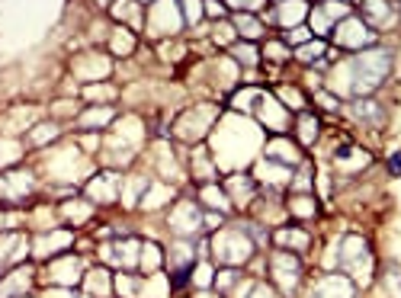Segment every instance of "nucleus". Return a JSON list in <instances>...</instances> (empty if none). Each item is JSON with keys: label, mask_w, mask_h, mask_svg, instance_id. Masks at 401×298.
<instances>
[{"label": "nucleus", "mask_w": 401, "mask_h": 298, "mask_svg": "<svg viewBox=\"0 0 401 298\" xmlns=\"http://www.w3.org/2000/svg\"><path fill=\"white\" fill-rule=\"evenodd\" d=\"M340 71L347 74L340 93H350L353 100H366V97H373V90L385 81L388 71H392V52L373 45V49L360 52L353 61H347Z\"/></svg>", "instance_id": "f257e3e1"}, {"label": "nucleus", "mask_w": 401, "mask_h": 298, "mask_svg": "<svg viewBox=\"0 0 401 298\" xmlns=\"http://www.w3.org/2000/svg\"><path fill=\"white\" fill-rule=\"evenodd\" d=\"M257 244L250 241L248 234H244L241 228H221L219 234H215L212 241V250H215V257L221 260V263H228V266H241L250 260V254H254Z\"/></svg>", "instance_id": "f03ea898"}, {"label": "nucleus", "mask_w": 401, "mask_h": 298, "mask_svg": "<svg viewBox=\"0 0 401 298\" xmlns=\"http://www.w3.org/2000/svg\"><path fill=\"white\" fill-rule=\"evenodd\" d=\"M334 42H337L340 49H350V52H356V55H360V52L373 49L376 32L360 20V16H347L344 23H337V26H334Z\"/></svg>", "instance_id": "7ed1b4c3"}, {"label": "nucleus", "mask_w": 401, "mask_h": 298, "mask_svg": "<svg viewBox=\"0 0 401 298\" xmlns=\"http://www.w3.org/2000/svg\"><path fill=\"white\" fill-rule=\"evenodd\" d=\"M270 270H273V276H277L279 292H286V295H292V292L298 289V282H302V263H298L296 254L277 250L270 260Z\"/></svg>", "instance_id": "20e7f679"}, {"label": "nucleus", "mask_w": 401, "mask_h": 298, "mask_svg": "<svg viewBox=\"0 0 401 298\" xmlns=\"http://www.w3.org/2000/svg\"><path fill=\"white\" fill-rule=\"evenodd\" d=\"M337 247H340V270L363 273V276H366L369 266H373V257H369L366 241H363V237H356V234H350V237H344Z\"/></svg>", "instance_id": "39448f33"}, {"label": "nucleus", "mask_w": 401, "mask_h": 298, "mask_svg": "<svg viewBox=\"0 0 401 298\" xmlns=\"http://www.w3.org/2000/svg\"><path fill=\"white\" fill-rule=\"evenodd\" d=\"M100 260L119 266V270H135L141 260V244L139 241H110L100 247Z\"/></svg>", "instance_id": "423d86ee"}, {"label": "nucleus", "mask_w": 401, "mask_h": 298, "mask_svg": "<svg viewBox=\"0 0 401 298\" xmlns=\"http://www.w3.org/2000/svg\"><path fill=\"white\" fill-rule=\"evenodd\" d=\"M250 112H254L267 129H279V132H283L286 125H289V109H286V106L279 103V97H273V93H260Z\"/></svg>", "instance_id": "0eeeda50"}, {"label": "nucleus", "mask_w": 401, "mask_h": 298, "mask_svg": "<svg viewBox=\"0 0 401 298\" xmlns=\"http://www.w3.org/2000/svg\"><path fill=\"white\" fill-rule=\"evenodd\" d=\"M170 228L177 231V234H199V231H202L199 205L190 202V199H180V202H177V208L170 212Z\"/></svg>", "instance_id": "6e6552de"}, {"label": "nucleus", "mask_w": 401, "mask_h": 298, "mask_svg": "<svg viewBox=\"0 0 401 298\" xmlns=\"http://www.w3.org/2000/svg\"><path fill=\"white\" fill-rule=\"evenodd\" d=\"M308 298H356V285L347 276H340V273H331L311 289Z\"/></svg>", "instance_id": "1a4fd4ad"}, {"label": "nucleus", "mask_w": 401, "mask_h": 298, "mask_svg": "<svg viewBox=\"0 0 401 298\" xmlns=\"http://www.w3.org/2000/svg\"><path fill=\"white\" fill-rule=\"evenodd\" d=\"M119 174H112V170H103L100 177H93L91 186H87V196H91V202H100V205H110V202L119 199Z\"/></svg>", "instance_id": "9d476101"}, {"label": "nucleus", "mask_w": 401, "mask_h": 298, "mask_svg": "<svg viewBox=\"0 0 401 298\" xmlns=\"http://www.w3.org/2000/svg\"><path fill=\"white\" fill-rule=\"evenodd\" d=\"M33 186H35V180H33V174H26V170H10V174L0 177V189H4L0 196L16 199V202L29 199V196H33Z\"/></svg>", "instance_id": "9b49d317"}, {"label": "nucleus", "mask_w": 401, "mask_h": 298, "mask_svg": "<svg viewBox=\"0 0 401 298\" xmlns=\"http://www.w3.org/2000/svg\"><path fill=\"white\" fill-rule=\"evenodd\" d=\"M254 189H257V180L250 174H231L225 180V193L235 205H250L254 202Z\"/></svg>", "instance_id": "f8f14e48"}, {"label": "nucleus", "mask_w": 401, "mask_h": 298, "mask_svg": "<svg viewBox=\"0 0 401 298\" xmlns=\"http://www.w3.org/2000/svg\"><path fill=\"white\" fill-rule=\"evenodd\" d=\"M273 244H277V250H286V254H305V250L311 247V237L305 228H279L277 234H273Z\"/></svg>", "instance_id": "ddd939ff"}, {"label": "nucleus", "mask_w": 401, "mask_h": 298, "mask_svg": "<svg viewBox=\"0 0 401 298\" xmlns=\"http://www.w3.org/2000/svg\"><path fill=\"white\" fill-rule=\"evenodd\" d=\"M26 250H29V241L20 231L0 234V263H20V260L26 257Z\"/></svg>", "instance_id": "4468645a"}, {"label": "nucleus", "mask_w": 401, "mask_h": 298, "mask_svg": "<svg viewBox=\"0 0 401 298\" xmlns=\"http://www.w3.org/2000/svg\"><path fill=\"white\" fill-rule=\"evenodd\" d=\"M71 241H74V234L71 231H52V234L39 237L33 247L35 257H55V254H64V250L71 247Z\"/></svg>", "instance_id": "2eb2a0df"}, {"label": "nucleus", "mask_w": 401, "mask_h": 298, "mask_svg": "<svg viewBox=\"0 0 401 298\" xmlns=\"http://www.w3.org/2000/svg\"><path fill=\"white\" fill-rule=\"evenodd\" d=\"M369 160H373V157H369L363 148H356V145H340L337 151H334V164L344 167V170H363Z\"/></svg>", "instance_id": "dca6fc26"}, {"label": "nucleus", "mask_w": 401, "mask_h": 298, "mask_svg": "<svg viewBox=\"0 0 401 298\" xmlns=\"http://www.w3.org/2000/svg\"><path fill=\"white\" fill-rule=\"evenodd\" d=\"M267 157L270 160H279L283 167H298V148L289 145V138H273L270 145H267Z\"/></svg>", "instance_id": "f3484780"}, {"label": "nucleus", "mask_w": 401, "mask_h": 298, "mask_svg": "<svg viewBox=\"0 0 401 298\" xmlns=\"http://www.w3.org/2000/svg\"><path fill=\"white\" fill-rule=\"evenodd\" d=\"M49 279L52 282H62V285H74L77 279H81V260H74V257L58 260V263L52 266Z\"/></svg>", "instance_id": "a211bd4d"}, {"label": "nucleus", "mask_w": 401, "mask_h": 298, "mask_svg": "<svg viewBox=\"0 0 401 298\" xmlns=\"http://www.w3.org/2000/svg\"><path fill=\"white\" fill-rule=\"evenodd\" d=\"M308 4H279L273 13H277V23H283L286 29H296L305 26V13H308Z\"/></svg>", "instance_id": "6ab92c4d"}, {"label": "nucleus", "mask_w": 401, "mask_h": 298, "mask_svg": "<svg viewBox=\"0 0 401 298\" xmlns=\"http://www.w3.org/2000/svg\"><path fill=\"white\" fill-rule=\"evenodd\" d=\"M112 279H110V273L106 270H91L87 273V292L83 295H91V298H110L112 295Z\"/></svg>", "instance_id": "aec40b11"}, {"label": "nucleus", "mask_w": 401, "mask_h": 298, "mask_svg": "<svg viewBox=\"0 0 401 298\" xmlns=\"http://www.w3.org/2000/svg\"><path fill=\"white\" fill-rule=\"evenodd\" d=\"M193 260H196V250L190 241H173L170 247V263H173V273H180V270H193Z\"/></svg>", "instance_id": "412c9836"}, {"label": "nucleus", "mask_w": 401, "mask_h": 298, "mask_svg": "<svg viewBox=\"0 0 401 298\" xmlns=\"http://www.w3.org/2000/svg\"><path fill=\"white\" fill-rule=\"evenodd\" d=\"M29 279H33V273H29V270H16L13 276H4V279H0V298L23 295V292H26V285H29Z\"/></svg>", "instance_id": "4be33fe9"}, {"label": "nucleus", "mask_w": 401, "mask_h": 298, "mask_svg": "<svg viewBox=\"0 0 401 298\" xmlns=\"http://www.w3.org/2000/svg\"><path fill=\"white\" fill-rule=\"evenodd\" d=\"M289 177H292V170L289 167H283V164H273V160H263L260 167H257V177L254 180H267L270 186H277V183H289Z\"/></svg>", "instance_id": "5701e85b"}, {"label": "nucleus", "mask_w": 401, "mask_h": 298, "mask_svg": "<svg viewBox=\"0 0 401 298\" xmlns=\"http://www.w3.org/2000/svg\"><path fill=\"white\" fill-rule=\"evenodd\" d=\"M353 119H363V122H382V119H385V109H382L373 97L353 100Z\"/></svg>", "instance_id": "b1692460"}, {"label": "nucleus", "mask_w": 401, "mask_h": 298, "mask_svg": "<svg viewBox=\"0 0 401 298\" xmlns=\"http://www.w3.org/2000/svg\"><path fill=\"white\" fill-rule=\"evenodd\" d=\"M112 285H116V292L122 298H141V295H145V282H141L139 276H132V273L116 276V279H112Z\"/></svg>", "instance_id": "393cba45"}, {"label": "nucleus", "mask_w": 401, "mask_h": 298, "mask_svg": "<svg viewBox=\"0 0 401 298\" xmlns=\"http://www.w3.org/2000/svg\"><path fill=\"white\" fill-rule=\"evenodd\" d=\"M199 196H202V202H206V205H212V212H221V215H225V212L231 208L228 193H225V189H219V186H212V183H206V189H202Z\"/></svg>", "instance_id": "a878e982"}, {"label": "nucleus", "mask_w": 401, "mask_h": 298, "mask_svg": "<svg viewBox=\"0 0 401 298\" xmlns=\"http://www.w3.org/2000/svg\"><path fill=\"white\" fill-rule=\"evenodd\" d=\"M289 212L296 218H315V215H318V202L311 199L308 193H296L289 199Z\"/></svg>", "instance_id": "bb28decb"}, {"label": "nucleus", "mask_w": 401, "mask_h": 298, "mask_svg": "<svg viewBox=\"0 0 401 298\" xmlns=\"http://www.w3.org/2000/svg\"><path fill=\"white\" fill-rule=\"evenodd\" d=\"M58 132H62V129H58V125L55 122H39V125H35V129H33V132H29V145H33V148H42V145H52V141H55L58 138Z\"/></svg>", "instance_id": "cd10ccee"}, {"label": "nucleus", "mask_w": 401, "mask_h": 298, "mask_svg": "<svg viewBox=\"0 0 401 298\" xmlns=\"http://www.w3.org/2000/svg\"><path fill=\"white\" fill-rule=\"evenodd\" d=\"M231 26H235V32H238V35H244V39H250V42L260 39V35H263V23H260V20H254V16H248V13H238Z\"/></svg>", "instance_id": "c85d7f7f"}, {"label": "nucleus", "mask_w": 401, "mask_h": 298, "mask_svg": "<svg viewBox=\"0 0 401 298\" xmlns=\"http://www.w3.org/2000/svg\"><path fill=\"white\" fill-rule=\"evenodd\" d=\"M81 129H103V125H110L112 122V109L110 106H97V109H87L81 119Z\"/></svg>", "instance_id": "c756f323"}, {"label": "nucleus", "mask_w": 401, "mask_h": 298, "mask_svg": "<svg viewBox=\"0 0 401 298\" xmlns=\"http://www.w3.org/2000/svg\"><path fill=\"white\" fill-rule=\"evenodd\" d=\"M141 270L145 273H158L161 266H164V250L158 247V244H141Z\"/></svg>", "instance_id": "7c9ffc66"}, {"label": "nucleus", "mask_w": 401, "mask_h": 298, "mask_svg": "<svg viewBox=\"0 0 401 298\" xmlns=\"http://www.w3.org/2000/svg\"><path fill=\"white\" fill-rule=\"evenodd\" d=\"M193 174L199 177V180H206V183L215 177V167H212V160H209L206 148H196L193 151Z\"/></svg>", "instance_id": "2f4dec72"}, {"label": "nucleus", "mask_w": 401, "mask_h": 298, "mask_svg": "<svg viewBox=\"0 0 401 298\" xmlns=\"http://www.w3.org/2000/svg\"><path fill=\"white\" fill-rule=\"evenodd\" d=\"M231 55L244 64V68H254L260 61V49H257L254 42H241V45H231Z\"/></svg>", "instance_id": "473e14b6"}, {"label": "nucleus", "mask_w": 401, "mask_h": 298, "mask_svg": "<svg viewBox=\"0 0 401 298\" xmlns=\"http://www.w3.org/2000/svg\"><path fill=\"white\" fill-rule=\"evenodd\" d=\"M360 10L366 13V20H363L366 26L369 23H382V26H385V23L392 20V7H388V4H363Z\"/></svg>", "instance_id": "72a5a7b5"}, {"label": "nucleus", "mask_w": 401, "mask_h": 298, "mask_svg": "<svg viewBox=\"0 0 401 298\" xmlns=\"http://www.w3.org/2000/svg\"><path fill=\"white\" fill-rule=\"evenodd\" d=\"M298 141H302V145H315V141H318V119L315 116L298 119Z\"/></svg>", "instance_id": "f704fd0d"}, {"label": "nucleus", "mask_w": 401, "mask_h": 298, "mask_svg": "<svg viewBox=\"0 0 401 298\" xmlns=\"http://www.w3.org/2000/svg\"><path fill=\"white\" fill-rule=\"evenodd\" d=\"M64 218H71L74 225L87 222V215H91V202H64Z\"/></svg>", "instance_id": "c9c22d12"}, {"label": "nucleus", "mask_w": 401, "mask_h": 298, "mask_svg": "<svg viewBox=\"0 0 401 298\" xmlns=\"http://www.w3.org/2000/svg\"><path fill=\"white\" fill-rule=\"evenodd\" d=\"M112 49H116L119 55H129V52L135 49V35H132L129 29H116V32H112Z\"/></svg>", "instance_id": "e433bc0d"}, {"label": "nucleus", "mask_w": 401, "mask_h": 298, "mask_svg": "<svg viewBox=\"0 0 401 298\" xmlns=\"http://www.w3.org/2000/svg\"><path fill=\"white\" fill-rule=\"evenodd\" d=\"M321 55H325V42L321 39H311L308 45L298 49V58H302V61H321Z\"/></svg>", "instance_id": "4c0bfd02"}, {"label": "nucleus", "mask_w": 401, "mask_h": 298, "mask_svg": "<svg viewBox=\"0 0 401 298\" xmlns=\"http://www.w3.org/2000/svg\"><path fill=\"white\" fill-rule=\"evenodd\" d=\"M311 39H315V32H311V26H296V29H289V35H286V42H289V45H296V49H302V45H308Z\"/></svg>", "instance_id": "58836bf2"}, {"label": "nucleus", "mask_w": 401, "mask_h": 298, "mask_svg": "<svg viewBox=\"0 0 401 298\" xmlns=\"http://www.w3.org/2000/svg\"><path fill=\"white\" fill-rule=\"evenodd\" d=\"M257 97H260V90H257V87H244L241 93H238L235 100H231V106H235V109H254V103H257Z\"/></svg>", "instance_id": "ea45409f"}, {"label": "nucleus", "mask_w": 401, "mask_h": 298, "mask_svg": "<svg viewBox=\"0 0 401 298\" xmlns=\"http://www.w3.org/2000/svg\"><path fill=\"white\" fill-rule=\"evenodd\" d=\"M190 279H193L199 289H202V285H209V282H212V266H209V263H196L193 266V276H190Z\"/></svg>", "instance_id": "a19ab883"}, {"label": "nucleus", "mask_w": 401, "mask_h": 298, "mask_svg": "<svg viewBox=\"0 0 401 298\" xmlns=\"http://www.w3.org/2000/svg\"><path fill=\"white\" fill-rule=\"evenodd\" d=\"M311 23H315V29H318V32H331V29H334V23L327 20L325 10H321V7L311 10ZM315 29H311V32H315Z\"/></svg>", "instance_id": "79ce46f5"}, {"label": "nucleus", "mask_w": 401, "mask_h": 298, "mask_svg": "<svg viewBox=\"0 0 401 298\" xmlns=\"http://www.w3.org/2000/svg\"><path fill=\"white\" fill-rule=\"evenodd\" d=\"M238 279H241V273H238V270H225V273H219V276H215V285H219L221 292H228L231 285L238 282Z\"/></svg>", "instance_id": "37998d69"}, {"label": "nucleus", "mask_w": 401, "mask_h": 298, "mask_svg": "<svg viewBox=\"0 0 401 298\" xmlns=\"http://www.w3.org/2000/svg\"><path fill=\"white\" fill-rule=\"evenodd\" d=\"M180 13H183V20H187L190 26H196L199 16H202V4H180Z\"/></svg>", "instance_id": "c03bdc74"}, {"label": "nucleus", "mask_w": 401, "mask_h": 298, "mask_svg": "<svg viewBox=\"0 0 401 298\" xmlns=\"http://www.w3.org/2000/svg\"><path fill=\"white\" fill-rule=\"evenodd\" d=\"M83 93H87V97H93V100H97V97H106V100L116 97V90H112L110 83H103V87H100V83H93V87H87Z\"/></svg>", "instance_id": "a18cd8bd"}, {"label": "nucleus", "mask_w": 401, "mask_h": 298, "mask_svg": "<svg viewBox=\"0 0 401 298\" xmlns=\"http://www.w3.org/2000/svg\"><path fill=\"white\" fill-rule=\"evenodd\" d=\"M235 39H238V32H235V26H219L215 29V42H221V45H235Z\"/></svg>", "instance_id": "49530a36"}, {"label": "nucleus", "mask_w": 401, "mask_h": 298, "mask_svg": "<svg viewBox=\"0 0 401 298\" xmlns=\"http://www.w3.org/2000/svg\"><path fill=\"white\" fill-rule=\"evenodd\" d=\"M244 298H277V295H273V289H270V285L254 282V285H250V289H248V295H244Z\"/></svg>", "instance_id": "de8ad7c7"}, {"label": "nucleus", "mask_w": 401, "mask_h": 298, "mask_svg": "<svg viewBox=\"0 0 401 298\" xmlns=\"http://www.w3.org/2000/svg\"><path fill=\"white\" fill-rule=\"evenodd\" d=\"M221 228V212H206L202 215V231H215Z\"/></svg>", "instance_id": "09e8293b"}, {"label": "nucleus", "mask_w": 401, "mask_h": 298, "mask_svg": "<svg viewBox=\"0 0 401 298\" xmlns=\"http://www.w3.org/2000/svg\"><path fill=\"white\" fill-rule=\"evenodd\" d=\"M267 55L277 58V61H286V58H289V49H286V45H277V42H270V45H267Z\"/></svg>", "instance_id": "8fccbe9b"}, {"label": "nucleus", "mask_w": 401, "mask_h": 298, "mask_svg": "<svg viewBox=\"0 0 401 298\" xmlns=\"http://www.w3.org/2000/svg\"><path fill=\"white\" fill-rule=\"evenodd\" d=\"M388 174H392V177H401V151H395L392 157H388Z\"/></svg>", "instance_id": "3c124183"}, {"label": "nucleus", "mask_w": 401, "mask_h": 298, "mask_svg": "<svg viewBox=\"0 0 401 298\" xmlns=\"http://www.w3.org/2000/svg\"><path fill=\"white\" fill-rule=\"evenodd\" d=\"M279 97H283L286 103H292V106H298V103H302V97H298V93H296V87H286V90H279Z\"/></svg>", "instance_id": "603ef678"}, {"label": "nucleus", "mask_w": 401, "mask_h": 298, "mask_svg": "<svg viewBox=\"0 0 401 298\" xmlns=\"http://www.w3.org/2000/svg\"><path fill=\"white\" fill-rule=\"evenodd\" d=\"M202 10H209L212 20H221V16H225V7H221V4H202Z\"/></svg>", "instance_id": "864d4df0"}, {"label": "nucleus", "mask_w": 401, "mask_h": 298, "mask_svg": "<svg viewBox=\"0 0 401 298\" xmlns=\"http://www.w3.org/2000/svg\"><path fill=\"white\" fill-rule=\"evenodd\" d=\"M318 103L321 106H325V109H337V97H334V93H331V97H327V93H318Z\"/></svg>", "instance_id": "5fc2aeb1"}, {"label": "nucleus", "mask_w": 401, "mask_h": 298, "mask_svg": "<svg viewBox=\"0 0 401 298\" xmlns=\"http://www.w3.org/2000/svg\"><path fill=\"white\" fill-rule=\"evenodd\" d=\"M308 183H311L308 170H298V177H296V189H298V193H302V186H305V193H308Z\"/></svg>", "instance_id": "6e6d98bb"}, {"label": "nucleus", "mask_w": 401, "mask_h": 298, "mask_svg": "<svg viewBox=\"0 0 401 298\" xmlns=\"http://www.w3.org/2000/svg\"><path fill=\"white\" fill-rule=\"evenodd\" d=\"M16 222H20V218H16L13 212H0V228H13Z\"/></svg>", "instance_id": "4d7b16f0"}, {"label": "nucleus", "mask_w": 401, "mask_h": 298, "mask_svg": "<svg viewBox=\"0 0 401 298\" xmlns=\"http://www.w3.org/2000/svg\"><path fill=\"white\" fill-rule=\"evenodd\" d=\"M49 298H77V295H71V292H49Z\"/></svg>", "instance_id": "13d9d810"}, {"label": "nucleus", "mask_w": 401, "mask_h": 298, "mask_svg": "<svg viewBox=\"0 0 401 298\" xmlns=\"http://www.w3.org/2000/svg\"><path fill=\"white\" fill-rule=\"evenodd\" d=\"M196 298H221V295H215V292H199Z\"/></svg>", "instance_id": "bf43d9fd"}, {"label": "nucleus", "mask_w": 401, "mask_h": 298, "mask_svg": "<svg viewBox=\"0 0 401 298\" xmlns=\"http://www.w3.org/2000/svg\"><path fill=\"white\" fill-rule=\"evenodd\" d=\"M77 298H91V295H77Z\"/></svg>", "instance_id": "052dcab7"}]
</instances>
